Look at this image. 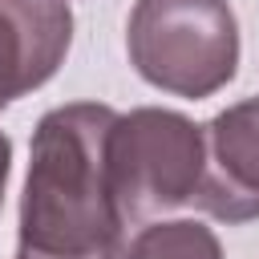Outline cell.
<instances>
[{"instance_id":"277c9868","label":"cell","mask_w":259,"mask_h":259,"mask_svg":"<svg viewBox=\"0 0 259 259\" xmlns=\"http://www.w3.org/2000/svg\"><path fill=\"white\" fill-rule=\"evenodd\" d=\"M198 210L223 223L259 219V97H243L202 125Z\"/></svg>"},{"instance_id":"8992f818","label":"cell","mask_w":259,"mask_h":259,"mask_svg":"<svg viewBox=\"0 0 259 259\" xmlns=\"http://www.w3.org/2000/svg\"><path fill=\"white\" fill-rule=\"evenodd\" d=\"M121 259H223V247L210 227L194 219H170L142 227L121 251Z\"/></svg>"},{"instance_id":"5b68a950","label":"cell","mask_w":259,"mask_h":259,"mask_svg":"<svg viewBox=\"0 0 259 259\" xmlns=\"http://www.w3.org/2000/svg\"><path fill=\"white\" fill-rule=\"evenodd\" d=\"M73 45L65 0H0V109L40 89Z\"/></svg>"},{"instance_id":"3957f363","label":"cell","mask_w":259,"mask_h":259,"mask_svg":"<svg viewBox=\"0 0 259 259\" xmlns=\"http://www.w3.org/2000/svg\"><path fill=\"white\" fill-rule=\"evenodd\" d=\"M202 178V125L174 109L117 113L109 134V182L121 223H146L194 202Z\"/></svg>"},{"instance_id":"52a82bcc","label":"cell","mask_w":259,"mask_h":259,"mask_svg":"<svg viewBox=\"0 0 259 259\" xmlns=\"http://www.w3.org/2000/svg\"><path fill=\"white\" fill-rule=\"evenodd\" d=\"M8 162H12V142L0 134V202H4V182H8Z\"/></svg>"},{"instance_id":"7a4b0ae2","label":"cell","mask_w":259,"mask_h":259,"mask_svg":"<svg viewBox=\"0 0 259 259\" xmlns=\"http://www.w3.org/2000/svg\"><path fill=\"white\" fill-rule=\"evenodd\" d=\"M125 49L142 81L198 101L235 77L239 20L227 0H138Z\"/></svg>"},{"instance_id":"ba28073f","label":"cell","mask_w":259,"mask_h":259,"mask_svg":"<svg viewBox=\"0 0 259 259\" xmlns=\"http://www.w3.org/2000/svg\"><path fill=\"white\" fill-rule=\"evenodd\" d=\"M16 259H24V255H16ZM113 259H117V255H113Z\"/></svg>"},{"instance_id":"6da1fadb","label":"cell","mask_w":259,"mask_h":259,"mask_svg":"<svg viewBox=\"0 0 259 259\" xmlns=\"http://www.w3.org/2000/svg\"><path fill=\"white\" fill-rule=\"evenodd\" d=\"M117 109L73 101L49 109L28 146V178L20 194L24 259H113L121 243V210L109 182V134Z\"/></svg>"}]
</instances>
